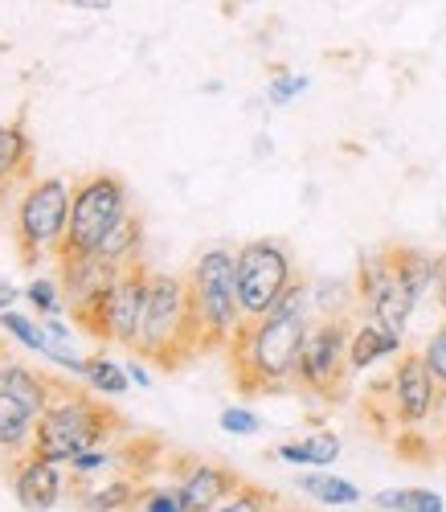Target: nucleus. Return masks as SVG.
I'll return each mask as SVG.
<instances>
[{
	"instance_id": "nucleus-1",
	"label": "nucleus",
	"mask_w": 446,
	"mask_h": 512,
	"mask_svg": "<svg viewBox=\"0 0 446 512\" xmlns=\"http://www.w3.org/2000/svg\"><path fill=\"white\" fill-rule=\"evenodd\" d=\"M311 320H316L311 283L295 279L271 312L242 324V332L230 345V357H234V377L246 394H279L295 386V369Z\"/></svg>"
},
{
	"instance_id": "nucleus-2",
	"label": "nucleus",
	"mask_w": 446,
	"mask_h": 512,
	"mask_svg": "<svg viewBox=\"0 0 446 512\" xmlns=\"http://www.w3.org/2000/svg\"><path fill=\"white\" fill-rule=\"evenodd\" d=\"M189 300L201 332V349H230L246 316L238 304V250L209 246L189 267Z\"/></svg>"
},
{
	"instance_id": "nucleus-3",
	"label": "nucleus",
	"mask_w": 446,
	"mask_h": 512,
	"mask_svg": "<svg viewBox=\"0 0 446 512\" xmlns=\"http://www.w3.org/2000/svg\"><path fill=\"white\" fill-rule=\"evenodd\" d=\"M119 435V414L111 406H103V398L95 394H74L62 390L54 398V406L37 418V431H33V447L29 455L37 459H50V463H70L74 455L103 447L107 439Z\"/></svg>"
},
{
	"instance_id": "nucleus-4",
	"label": "nucleus",
	"mask_w": 446,
	"mask_h": 512,
	"mask_svg": "<svg viewBox=\"0 0 446 512\" xmlns=\"http://www.w3.org/2000/svg\"><path fill=\"white\" fill-rule=\"evenodd\" d=\"M201 349V332L193 320V300H189V279L152 271V291H148V312L140 324L136 353L144 361H156L164 369H176L189 353Z\"/></svg>"
},
{
	"instance_id": "nucleus-5",
	"label": "nucleus",
	"mask_w": 446,
	"mask_h": 512,
	"mask_svg": "<svg viewBox=\"0 0 446 512\" xmlns=\"http://www.w3.org/2000/svg\"><path fill=\"white\" fill-rule=\"evenodd\" d=\"M70 193H74V181L66 177H33L25 185V197L17 201V213H13V238L29 267L50 259V254L54 259L62 254L66 226H70Z\"/></svg>"
},
{
	"instance_id": "nucleus-6",
	"label": "nucleus",
	"mask_w": 446,
	"mask_h": 512,
	"mask_svg": "<svg viewBox=\"0 0 446 512\" xmlns=\"http://www.w3.org/2000/svg\"><path fill=\"white\" fill-rule=\"evenodd\" d=\"M148 291H152V271L140 263L115 279L111 291L95 295L91 304H82L70 312V320L95 336L99 345H123L136 353V340H140V324H144V312H148Z\"/></svg>"
},
{
	"instance_id": "nucleus-7",
	"label": "nucleus",
	"mask_w": 446,
	"mask_h": 512,
	"mask_svg": "<svg viewBox=\"0 0 446 512\" xmlns=\"http://www.w3.org/2000/svg\"><path fill=\"white\" fill-rule=\"evenodd\" d=\"M127 213H131V197H127L123 177H115V173L78 177L74 193H70V226H66L62 254H95L103 246V238L127 218Z\"/></svg>"
},
{
	"instance_id": "nucleus-8",
	"label": "nucleus",
	"mask_w": 446,
	"mask_h": 512,
	"mask_svg": "<svg viewBox=\"0 0 446 512\" xmlns=\"http://www.w3.org/2000/svg\"><path fill=\"white\" fill-rule=\"evenodd\" d=\"M295 279V254L283 238H250L238 246V304L246 320L271 312Z\"/></svg>"
},
{
	"instance_id": "nucleus-9",
	"label": "nucleus",
	"mask_w": 446,
	"mask_h": 512,
	"mask_svg": "<svg viewBox=\"0 0 446 512\" xmlns=\"http://www.w3.org/2000/svg\"><path fill=\"white\" fill-rule=\"evenodd\" d=\"M348 332H352V320H311L303 353H299V369H295V386H303L307 394H316L324 402L344 398V381L352 377Z\"/></svg>"
},
{
	"instance_id": "nucleus-10",
	"label": "nucleus",
	"mask_w": 446,
	"mask_h": 512,
	"mask_svg": "<svg viewBox=\"0 0 446 512\" xmlns=\"http://www.w3.org/2000/svg\"><path fill=\"white\" fill-rule=\"evenodd\" d=\"M356 300H361V316H373V320H381L385 328H393L401 336L410 332L418 300L410 295V287L397 279L389 246H381L373 254H361V263H356Z\"/></svg>"
},
{
	"instance_id": "nucleus-11",
	"label": "nucleus",
	"mask_w": 446,
	"mask_h": 512,
	"mask_svg": "<svg viewBox=\"0 0 446 512\" xmlns=\"http://www.w3.org/2000/svg\"><path fill=\"white\" fill-rule=\"evenodd\" d=\"M377 398L389 402V422H401L406 431H414V426H422L426 418L438 414L442 386L434 381V373L422 361V353H401L393 361L389 381L377 390Z\"/></svg>"
},
{
	"instance_id": "nucleus-12",
	"label": "nucleus",
	"mask_w": 446,
	"mask_h": 512,
	"mask_svg": "<svg viewBox=\"0 0 446 512\" xmlns=\"http://www.w3.org/2000/svg\"><path fill=\"white\" fill-rule=\"evenodd\" d=\"M9 484H13V496H17V504L25 512H50L66 496L62 463L37 459V455H17L9 463Z\"/></svg>"
},
{
	"instance_id": "nucleus-13",
	"label": "nucleus",
	"mask_w": 446,
	"mask_h": 512,
	"mask_svg": "<svg viewBox=\"0 0 446 512\" xmlns=\"http://www.w3.org/2000/svg\"><path fill=\"white\" fill-rule=\"evenodd\" d=\"M58 267H62V271H58V283H62V291H66L70 312L82 308V304H91L95 295L111 291L115 279L123 275L115 263L103 259L99 250H95V254H62Z\"/></svg>"
},
{
	"instance_id": "nucleus-14",
	"label": "nucleus",
	"mask_w": 446,
	"mask_h": 512,
	"mask_svg": "<svg viewBox=\"0 0 446 512\" xmlns=\"http://www.w3.org/2000/svg\"><path fill=\"white\" fill-rule=\"evenodd\" d=\"M176 488H181L189 512H213L221 500H230L242 488V476L221 463H181Z\"/></svg>"
},
{
	"instance_id": "nucleus-15",
	"label": "nucleus",
	"mask_w": 446,
	"mask_h": 512,
	"mask_svg": "<svg viewBox=\"0 0 446 512\" xmlns=\"http://www.w3.org/2000/svg\"><path fill=\"white\" fill-rule=\"evenodd\" d=\"M406 353V336L385 328L373 316H361L348 332V373H369L373 365Z\"/></svg>"
},
{
	"instance_id": "nucleus-16",
	"label": "nucleus",
	"mask_w": 446,
	"mask_h": 512,
	"mask_svg": "<svg viewBox=\"0 0 446 512\" xmlns=\"http://www.w3.org/2000/svg\"><path fill=\"white\" fill-rule=\"evenodd\" d=\"M62 390H66L62 381L37 373V369H29V365H21V361H13V357L0 361V394L17 398V402H21L25 410H33L37 418L54 406V398H58Z\"/></svg>"
},
{
	"instance_id": "nucleus-17",
	"label": "nucleus",
	"mask_w": 446,
	"mask_h": 512,
	"mask_svg": "<svg viewBox=\"0 0 446 512\" xmlns=\"http://www.w3.org/2000/svg\"><path fill=\"white\" fill-rule=\"evenodd\" d=\"M33 164V140L25 132V123H0V193H9L17 181H33L29 177Z\"/></svg>"
},
{
	"instance_id": "nucleus-18",
	"label": "nucleus",
	"mask_w": 446,
	"mask_h": 512,
	"mask_svg": "<svg viewBox=\"0 0 446 512\" xmlns=\"http://www.w3.org/2000/svg\"><path fill=\"white\" fill-rule=\"evenodd\" d=\"M140 492H144V484H140V476H115V480H107V484H95V488H78V508L82 512H136V504H140Z\"/></svg>"
},
{
	"instance_id": "nucleus-19",
	"label": "nucleus",
	"mask_w": 446,
	"mask_h": 512,
	"mask_svg": "<svg viewBox=\"0 0 446 512\" xmlns=\"http://www.w3.org/2000/svg\"><path fill=\"white\" fill-rule=\"evenodd\" d=\"M344 443L336 431H316V435H307V439H291V443H279L275 455L291 467H307V472H316V467H332L340 459Z\"/></svg>"
},
{
	"instance_id": "nucleus-20",
	"label": "nucleus",
	"mask_w": 446,
	"mask_h": 512,
	"mask_svg": "<svg viewBox=\"0 0 446 512\" xmlns=\"http://www.w3.org/2000/svg\"><path fill=\"white\" fill-rule=\"evenodd\" d=\"M311 308H316V320H352V312H361L356 279H336V275L316 279L311 283Z\"/></svg>"
},
{
	"instance_id": "nucleus-21",
	"label": "nucleus",
	"mask_w": 446,
	"mask_h": 512,
	"mask_svg": "<svg viewBox=\"0 0 446 512\" xmlns=\"http://www.w3.org/2000/svg\"><path fill=\"white\" fill-rule=\"evenodd\" d=\"M33 431H37V414L25 410L17 398L0 394V451L5 455H29L33 447Z\"/></svg>"
},
{
	"instance_id": "nucleus-22",
	"label": "nucleus",
	"mask_w": 446,
	"mask_h": 512,
	"mask_svg": "<svg viewBox=\"0 0 446 512\" xmlns=\"http://www.w3.org/2000/svg\"><path fill=\"white\" fill-rule=\"evenodd\" d=\"M99 254L107 263H115L119 271L140 267V254H144V222H140V213H127V218L103 238Z\"/></svg>"
},
{
	"instance_id": "nucleus-23",
	"label": "nucleus",
	"mask_w": 446,
	"mask_h": 512,
	"mask_svg": "<svg viewBox=\"0 0 446 512\" xmlns=\"http://www.w3.org/2000/svg\"><path fill=\"white\" fill-rule=\"evenodd\" d=\"M299 492L307 500H316V504H328V508H352V504L365 500V492L356 488L352 480H340V476L324 472V467H316V472H303L299 476Z\"/></svg>"
},
{
	"instance_id": "nucleus-24",
	"label": "nucleus",
	"mask_w": 446,
	"mask_h": 512,
	"mask_svg": "<svg viewBox=\"0 0 446 512\" xmlns=\"http://www.w3.org/2000/svg\"><path fill=\"white\" fill-rule=\"evenodd\" d=\"M393 254V267H397V279L410 287V295L422 304L426 295H430V279H434V254L422 250V246H406V242H397L389 246Z\"/></svg>"
},
{
	"instance_id": "nucleus-25",
	"label": "nucleus",
	"mask_w": 446,
	"mask_h": 512,
	"mask_svg": "<svg viewBox=\"0 0 446 512\" xmlns=\"http://www.w3.org/2000/svg\"><path fill=\"white\" fill-rule=\"evenodd\" d=\"M82 381H86V386H91V394H99V398H123V394L131 390V377H127V369H123V361H111L103 349L86 357Z\"/></svg>"
},
{
	"instance_id": "nucleus-26",
	"label": "nucleus",
	"mask_w": 446,
	"mask_h": 512,
	"mask_svg": "<svg viewBox=\"0 0 446 512\" xmlns=\"http://www.w3.org/2000/svg\"><path fill=\"white\" fill-rule=\"evenodd\" d=\"M381 512H446V500L430 488H385L373 496Z\"/></svg>"
},
{
	"instance_id": "nucleus-27",
	"label": "nucleus",
	"mask_w": 446,
	"mask_h": 512,
	"mask_svg": "<svg viewBox=\"0 0 446 512\" xmlns=\"http://www.w3.org/2000/svg\"><path fill=\"white\" fill-rule=\"evenodd\" d=\"M25 300H29V308L37 312V320L62 316V312L70 308V304H66L62 283H58V279H50V275H33V279L25 283Z\"/></svg>"
},
{
	"instance_id": "nucleus-28",
	"label": "nucleus",
	"mask_w": 446,
	"mask_h": 512,
	"mask_svg": "<svg viewBox=\"0 0 446 512\" xmlns=\"http://www.w3.org/2000/svg\"><path fill=\"white\" fill-rule=\"evenodd\" d=\"M307 87H311L307 74L287 70V66H275L271 78H266V103H271V107H291Z\"/></svg>"
},
{
	"instance_id": "nucleus-29",
	"label": "nucleus",
	"mask_w": 446,
	"mask_h": 512,
	"mask_svg": "<svg viewBox=\"0 0 446 512\" xmlns=\"http://www.w3.org/2000/svg\"><path fill=\"white\" fill-rule=\"evenodd\" d=\"M0 332H5L9 340H17L21 349H29V353H41L46 349V332H41V320H33V316H21V312H0Z\"/></svg>"
},
{
	"instance_id": "nucleus-30",
	"label": "nucleus",
	"mask_w": 446,
	"mask_h": 512,
	"mask_svg": "<svg viewBox=\"0 0 446 512\" xmlns=\"http://www.w3.org/2000/svg\"><path fill=\"white\" fill-rule=\"evenodd\" d=\"M279 508V500L266 492V488H258V484H242L230 500H221L213 512H275Z\"/></svg>"
},
{
	"instance_id": "nucleus-31",
	"label": "nucleus",
	"mask_w": 446,
	"mask_h": 512,
	"mask_svg": "<svg viewBox=\"0 0 446 512\" xmlns=\"http://www.w3.org/2000/svg\"><path fill=\"white\" fill-rule=\"evenodd\" d=\"M119 463V451H111L107 443L103 447H91V451H82V455H74L66 467H70V476L82 484V480H91V476H99V472H107V467H115Z\"/></svg>"
},
{
	"instance_id": "nucleus-32",
	"label": "nucleus",
	"mask_w": 446,
	"mask_h": 512,
	"mask_svg": "<svg viewBox=\"0 0 446 512\" xmlns=\"http://www.w3.org/2000/svg\"><path fill=\"white\" fill-rule=\"evenodd\" d=\"M136 512H189V504H185V496L176 484H152V488L140 492Z\"/></svg>"
},
{
	"instance_id": "nucleus-33",
	"label": "nucleus",
	"mask_w": 446,
	"mask_h": 512,
	"mask_svg": "<svg viewBox=\"0 0 446 512\" xmlns=\"http://www.w3.org/2000/svg\"><path fill=\"white\" fill-rule=\"evenodd\" d=\"M217 426L226 435H234V439H250V435H258L262 431V418L250 410V406H226L217 414Z\"/></svg>"
},
{
	"instance_id": "nucleus-34",
	"label": "nucleus",
	"mask_w": 446,
	"mask_h": 512,
	"mask_svg": "<svg viewBox=\"0 0 446 512\" xmlns=\"http://www.w3.org/2000/svg\"><path fill=\"white\" fill-rule=\"evenodd\" d=\"M422 361L430 365V373H434V381L446 390V316H442V324L430 332V340L422 345Z\"/></svg>"
},
{
	"instance_id": "nucleus-35",
	"label": "nucleus",
	"mask_w": 446,
	"mask_h": 512,
	"mask_svg": "<svg viewBox=\"0 0 446 512\" xmlns=\"http://www.w3.org/2000/svg\"><path fill=\"white\" fill-rule=\"evenodd\" d=\"M430 295H434L438 312L446 316V250H442V254H434V279H430Z\"/></svg>"
},
{
	"instance_id": "nucleus-36",
	"label": "nucleus",
	"mask_w": 446,
	"mask_h": 512,
	"mask_svg": "<svg viewBox=\"0 0 446 512\" xmlns=\"http://www.w3.org/2000/svg\"><path fill=\"white\" fill-rule=\"evenodd\" d=\"M123 369H127V377H131V386H140V390L152 386V369H148V361H144L140 353H131V357L123 361Z\"/></svg>"
},
{
	"instance_id": "nucleus-37",
	"label": "nucleus",
	"mask_w": 446,
	"mask_h": 512,
	"mask_svg": "<svg viewBox=\"0 0 446 512\" xmlns=\"http://www.w3.org/2000/svg\"><path fill=\"white\" fill-rule=\"evenodd\" d=\"M62 5L82 9V13H111V9H115V0H62Z\"/></svg>"
},
{
	"instance_id": "nucleus-38",
	"label": "nucleus",
	"mask_w": 446,
	"mask_h": 512,
	"mask_svg": "<svg viewBox=\"0 0 446 512\" xmlns=\"http://www.w3.org/2000/svg\"><path fill=\"white\" fill-rule=\"evenodd\" d=\"M17 300H25V291H17V287H13L5 275H0V312H9Z\"/></svg>"
},
{
	"instance_id": "nucleus-39",
	"label": "nucleus",
	"mask_w": 446,
	"mask_h": 512,
	"mask_svg": "<svg viewBox=\"0 0 446 512\" xmlns=\"http://www.w3.org/2000/svg\"><path fill=\"white\" fill-rule=\"evenodd\" d=\"M230 5L238 9V5H258V0H230Z\"/></svg>"
},
{
	"instance_id": "nucleus-40",
	"label": "nucleus",
	"mask_w": 446,
	"mask_h": 512,
	"mask_svg": "<svg viewBox=\"0 0 446 512\" xmlns=\"http://www.w3.org/2000/svg\"><path fill=\"white\" fill-rule=\"evenodd\" d=\"M0 361H5V357H0Z\"/></svg>"
}]
</instances>
